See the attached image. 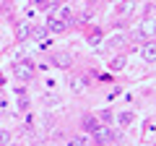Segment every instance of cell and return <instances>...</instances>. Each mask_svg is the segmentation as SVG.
<instances>
[{
    "instance_id": "cell-5",
    "label": "cell",
    "mask_w": 156,
    "mask_h": 146,
    "mask_svg": "<svg viewBox=\"0 0 156 146\" xmlns=\"http://www.w3.org/2000/svg\"><path fill=\"white\" fill-rule=\"evenodd\" d=\"M143 60L148 63V65L154 63V45H151V42H146V45H143Z\"/></svg>"
},
{
    "instance_id": "cell-7",
    "label": "cell",
    "mask_w": 156,
    "mask_h": 146,
    "mask_svg": "<svg viewBox=\"0 0 156 146\" xmlns=\"http://www.w3.org/2000/svg\"><path fill=\"white\" fill-rule=\"evenodd\" d=\"M109 68H112V71H122V68H125V57H115V60L109 63Z\"/></svg>"
},
{
    "instance_id": "cell-2",
    "label": "cell",
    "mask_w": 156,
    "mask_h": 146,
    "mask_svg": "<svg viewBox=\"0 0 156 146\" xmlns=\"http://www.w3.org/2000/svg\"><path fill=\"white\" fill-rule=\"evenodd\" d=\"M29 34H31V26H29L26 21H18L16 24V39L23 42V39H29Z\"/></svg>"
},
{
    "instance_id": "cell-12",
    "label": "cell",
    "mask_w": 156,
    "mask_h": 146,
    "mask_svg": "<svg viewBox=\"0 0 156 146\" xmlns=\"http://www.w3.org/2000/svg\"><path fill=\"white\" fill-rule=\"evenodd\" d=\"M68 146H86V138H73L68 141Z\"/></svg>"
},
{
    "instance_id": "cell-14",
    "label": "cell",
    "mask_w": 156,
    "mask_h": 146,
    "mask_svg": "<svg viewBox=\"0 0 156 146\" xmlns=\"http://www.w3.org/2000/svg\"><path fill=\"white\" fill-rule=\"evenodd\" d=\"M101 120H107V123L112 120V112H109V110H104V112H101Z\"/></svg>"
},
{
    "instance_id": "cell-8",
    "label": "cell",
    "mask_w": 156,
    "mask_h": 146,
    "mask_svg": "<svg viewBox=\"0 0 156 146\" xmlns=\"http://www.w3.org/2000/svg\"><path fill=\"white\" fill-rule=\"evenodd\" d=\"M47 29H50V31H62V29H65V24H60L57 18H50V26H47Z\"/></svg>"
},
{
    "instance_id": "cell-9",
    "label": "cell",
    "mask_w": 156,
    "mask_h": 146,
    "mask_svg": "<svg viewBox=\"0 0 156 146\" xmlns=\"http://www.w3.org/2000/svg\"><path fill=\"white\" fill-rule=\"evenodd\" d=\"M133 123V112H122L120 115V125H130Z\"/></svg>"
},
{
    "instance_id": "cell-3",
    "label": "cell",
    "mask_w": 156,
    "mask_h": 146,
    "mask_svg": "<svg viewBox=\"0 0 156 146\" xmlns=\"http://www.w3.org/2000/svg\"><path fill=\"white\" fill-rule=\"evenodd\" d=\"M83 128L89 130V133H96V130H99L101 125H99V120H96L94 115H86V118H83Z\"/></svg>"
},
{
    "instance_id": "cell-4",
    "label": "cell",
    "mask_w": 156,
    "mask_h": 146,
    "mask_svg": "<svg viewBox=\"0 0 156 146\" xmlns=\"http://www.w3.org/2000/svg\"><path fill=\"white\" fill-rule=\"evenodd\" d=\"M55 65H60V68H70V65H73V57L68 55V52H57V55H55Z\"/></svg>"
},
{
    "instance_id": "cell-10",
    "label": "cell",
    "mask_w": 156,
    "mask_h": 146,
    "mask_svg": "<svg viewBox=\"0 0 156 146\" xmlns=\"http://www.w3.org/2000/svg\"><path fill=\"white\" fill-rule=\"evenodd\" d=\"M8 141H11V136H8V130H0V146H8Z\"/></svg>"
},
{
    "instance_id": "cell-13",
    "label": "cell",
    "mask_w": 156,
    "mask_h": 146,
    "mask_svg": "<svg viewBox=\"0 0 156 146\" xmlns=\"http://www.w3.org/2000/svg\"><path fill=\"white\" fill-rule=\"evenodd\" d=\"M26 107H29V102H26V99H21V102H18V112H23Z\"/></svg>"
},
{
    "instance_id": "cell-6",
    "label": "cell",
    "mask_w": 156,
    "mask_h": 146,
    "mask_svg": "<svg viewBox=\"0 0 156 146\" xmlns=\"http://www.w3.org/2000/svg\"><path fill=\"white\" fill-rule=\"evenodd\" d=\"M31 37H34V39H42V42H44L47 29H44V26H34V29H31Z\"/></svg>"
},
{
    "instance_id": "cell-1",
    "label": "cell",
    "mask_w": 156,
    "mask_h": 146,
    "mask_svg": "<svg viewBox=\"0 0 156 146\" xmlns=\"http://www.w3.org/2000/svg\"><path fill=\"white\" fill-rule=\"evenodd\" d=\"M13 73H16V78H21V81H29L34 76V65L29 60H21V63H16L13 65Z\"/></svg>"
},
{
    "instance_id": "cell-11",
    "label": "cell",
    "mask_w": 156,
    "mask_h": 146,
    "mask_svg": "<svg viewBox=\"0 0 156 146\" xmlns=\"http://www.w3.org/2000/svg\"><path fill=\"white\" fill-rule=\"evenodd\" d=\"M70 84H73V91H81V89H83V78H73Z\"/></svg>"
}]
</instances>
